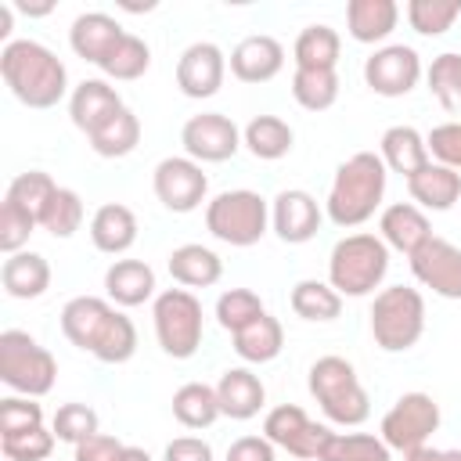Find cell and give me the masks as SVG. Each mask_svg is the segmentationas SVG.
<instances>
[{"label":"cell","mask_w":461,"mask_h":461,"mask_svg":"<svg viewBox=\"0 0 461 461\" xmlns=\"http://www.w3.org/2000/svg\"><path fill=\"white\" fill-rule=\"evenodd\" d=\"M61 335L101 364H126L137 353L133 321L101 295H76L61 306Z\"/></svg>","instance_id":"obj_1"},{"label":"cell","mask_w":461,"mask_h":461,"mask_svg":"<svg viewBox=\"0 0 461 461\" xmlns=\"http://www.w3.org/2000/svg\"><path fill=\"white\" fill-rule=\"evenodd\" d=\"M0 285L11 299H40L50 288V263L40 252H14L0 267Z\"/></svg>","instance_id":"obj_29"},{"label":"cell","mask_w":461,"mask_h":461,"mask_svg":"<svg viewBox=\"0 0 461 461\" xmlns=\"http://www.w3.org/2000/svg\"><path fill=\"white\" fill-rule=\"evenodd\" d=\"M36 227H40V223H36V216H32V212H25L18 202H11V198H4V202H0V249H4L7 256L22 252V249H25V241H29V234H32Z\"/></svg>","instance_id":"obj_46"},{"label":"cell","mask_w":461,"mask_h":461,"mask_svg":"<svg viewBox=\"0 0 461 461\" xmlns=\"http://www.w3.org/2000/svg\"><path fill=\"white\" fill-rule=\"evenodd\" d=\"M90 148L94 155L101 158H126L130 151H137L140 144V119L133 115V108H119L101 130H94L90 137Z\"/></svg>","instance_id":"obj_34"},{"label":"cell","mask_w":461,"mask_h":461,"mask_svg":"<svg viewBox=\"0 0 461 461\" xmlns=\"http://www.w3.org/2000/svg\"><path fill=\"white\" fill-rule=\"evenodd\" d=\"M166 267H169V277L180 288H212L223 277V259L209 245H198V241L176 245L169 252Z\"/></svg>","instance_id":"obj_26"},{"label":"cell","mask_w":461,"mask_h":461,"mask_svg":"<svg viewBox=\"0 0 461 461\" xmlns=\"http://www.w3.org/2000/svg\"><path fill=\"white\" fill-rule=\"evenodd\" d=\"M180 144L194 162H227L241 148V130L223 112H202L180 126Z\"/></svg>","instance_id":"obj_14"},{"label":"cell","mask_w":461,"mask_h":461,"mask_svg":"<svg viewBox=\"0 0 461 461\" xmlns=\"http://www.w3.org/2000/svg\"><path fill=\"white\" fill-rule=\"evenodd\" d=\"M378 238L389 245V252L414 256L432 238V223L425 209H418L414 202H393L378 216Z\"/></svg>","instance_id":"obj_20"},{"label":"cell","mask_w":461,"mask_h":461,"mask_svg":"<svg viewBox=\"0 0 461 461\" xmlns=\"http://www.w3.org/2000/svg\"><path fill=\"white\" fill-rule=\"evenodd\" d=\"M155 288H158L155 270L144 259H115L104 270V295H108V303H115L122 310L155 299Z\"/></svg>","instance_id":"obj_24"},{"label":"cell","mask_w":461,"mask_h":461,"mask_svg":"<svg viewBox=\"0 0 461 461\" xmlns=\"http://www.w3.org/2000/svg\"><path fill=\"white\" fill-rule=\"evenodd\" d=\"M443 457H447V461H461V447H457V450H443Z\"/></svg>","instance_id":"obj_55"},{"label":"cell","mask_w":461,"mask_h":461,"mask_svg":"<svg viewBox=\"0 0 461 461\" xmlns=\"http://www.w3.org/2000/svg\"><path fill=\"white\" fill-rule=\"evenodd\" d=\"M227 65H230V76L241 83H270L285 68V47L267 32H252L234 43Z\"/></svg>","instance_id":"obj_18"},{"label":"cell","mask_w":461,"mask_h":461,"mask_svg":"<svg viewBox=\"0 0 461 461\" xmlns=\"http://www.w3.org/2000/svg\"><path fill=\"white\" fill-rule=\"evenodd\" d=\"M411 274L421 288H432L439 299H461V249L432 234L414 256H407Z\"/></svg>","instance_id":"obj_15"},{"label":"cell","mask_w":461,"mask_h":461,"mask_svg":"<svg viewBox=\"0 0 461 461\" xmlns=\"http://www.w3.org/2000/svg\"><path fill=\"white\" fill-rule=\"evenodd\" d=\"M241 144L252 151V158L259 162H277L292 151L295 144V130L281 119V115H252L241 130Z\"/></svg>","instance_id":"obj_31"},{"label":"cell","mask_w":461,"mask_h":461,"mask_svg":"<svg viewBox=\"0 0 461 461\" xmlns=\"http://www.w3.org/2000/svg\"><path fill=\"white\" fill-rule=\"evenodd\" d=\"M403 11L418 36H443L461 18V0H407Z\"/></svg>","instance_id":"obj_41"},{"label":"cell","mask_w":461,"mask_h":461,"mask_svg":"<svg viewBox=\"0 0 461 461\" xmlns=\"http://www.w3.org/2000/svg\"><path fill=\"white\" fill-rule=\"evenodd\" d=\"M101 418H97V411L90 407V403H79V400H72V403H61L58 411H54V418H50V429H54V436L61 439V443H83V439H90V436H97L101 429Z\"/></svg>","instance_id":"obj_43"},{"label":"cell","mask_w":461,"mask_h":461,"mask_svg":"<svg viewBox=\"0 0 461 461\" xmlns=\"http://www.w3.org/2000/svg\"><path fill=\"white\" fill-rule=\"evenodd\" d=\"M43 425V407L32 396H4L0 400V436L29 432Z\"/></svg>","instance_id":"obj_47"},{"label":"cell","mask_w":461,"mask_h":461,"mask_svg":"<svg viewBox=\"0 0 461 461\" xmlns=\"http://www.w3.org/2000/svg\"><path fill=\"white\" fill-rule=\"evenodd\" d=\"M400 22L396 0H349L346 4V32L357 43H382Z\"/></svg>","instance_id":"obj_28"},{"label":"cell","mask_w":461,"mask_h":461,"mask_svg":"<svg viewBox=\"0 0 461 461\" xmlns=\"http://www.w3.org/2000/svg\"><path fill=\"white\" fill-rule=\"evenodd\" d=\"M220 400H216V385L205 382H184L173 393V418L184 429H209L220 418Z\"/></svg>","instance_id":"obj_35"},{"label":"cell","mask_w":461,"mask_h":461,"mask_svg":"<svg viewBox=\"0 0 461 461\" xmlns=\"http://www.w3.org/2000/svg\"><path fill=\"white\" fill-rule=\"evenodd\" d=\"M407 194L418 209H432V212H447L461 202V173L429 162L425 169H418L414 176H407Z\"/></svg>","instance_id":"obj_25"},{"label":"cell","mask_w":461,"mask_h":461,"mask_svg":"<svg viewBox=\"0 0 461 461\" xmlns=\"http://www.w3.org/2000/svg\"><path fill=\"white\" fill-rule=\"evenodd\" d=\"M216 400H220L223 418L249 421V418H256L263 411L267 385L252 367H227L220 375V382H216Z\"/></svg>","instance_id":"obj_22"},{"label":"cell","mask_w":461,"mask_h":461,"mask_svg":"<svg viewBox=\"0 0 461 461\" xmlns=\"http://www.w3.org/2000/svg\"><path fill=\"white\" fill-rule=\"evenodd\" d=\"M292 97L306 112H328L339 101V72L335 68H295Z\"/></svg>","instance_id":"obj_36"},{"label":"cell","mask_w":461,"mask_h":461,"mask_svg":"<svg viewBox=\"0 0 461 461\" xmlns=\"http://www.w3.org/2000/svg\"><path fill=\"white\" fill-rule=\"evenodd\" d=\"M317 461H393V450L375 432H331Z\"/></svg>","instance_id":"obj_37"},{"label":"cell","mask_w":461,"mask_h":461,"mask_svg":"<svg viewBox=\"0 0 461 461\" xmlns=\"http://www.w3.org/2000/svg\"><path fill=\"white\" fill-rule=\"evenodd\" d=\"M267 313V306H263V299L252 292V288H227V292H220V299H216V321H220V328L223 331H241L245 324H252L256 317H263Z\"/></svg>","instance_id":"obj_42"},{"label":"cell","mask_w":461,"mask_h":461,"mask_svg":"<svg viewBox=\"0 0 461 461\" xmlns=\"http://www.w3.org/2000/svg\"><path fill=\"white\" fill-rule=\"evenodd\" d=\"M151 191L169 212H194L209 194V176L202 162L187 155H169L151 169Z\"/></svg>","instance_id":"obj_12"},{"label":"cell","mask_w":461,"mask_h":461,"mask_svg":"<svg viewBox=\"0 0 461 461\" xmlns=\"http://www.w3.org/2000/svg\"><path fill=\"white\" fill-rule=\"evenodd\" d=\"M223 461H277V447L267 436H238Z\"/></svg>","instance_id":"obj_50"},{"label":"cell","mask_w":461,"mask_h":461,"mask_svg":"<svg viewBox=\"0 0 461 461\" xmlns=\"http://www.w3.org/2000/svg\"><path fill=\"white\" fill-rule=\"evenodd\" d=\"M371 339L385 353H407L425 335V299L418 288L389 285L371 299Z\"/></svg>","instance_id":"obj_7"},{"label":"cell","mask_w":461,"mask_h":461,"mask_svg":"<svg viewBox=\"0 0 461 461\" xmlns=\"http://www.w3.org/2000/svg\"><path fill=\"white\" fill-rule=\"evenodd\" d=\"M263 436L274 447H281L292 457H299V461H317L321 450L331 439V429L328 425H317L299 403H277L263 418Z\"/></svg>","instance_id":"obj_11"},{"label":"cell","mask_w":461,"mask_h":461,"mask_svg":"<svg viewBox=\"0 0 461 461\" xmlns=\"http://www.w3.org/2000/svg\"><path fill=\"white\" fill-rule=\"evenodd\" d=\"M151 324H155V339H158L162 353L173 357V360L194 357L198 346H202V335H205L202 303L191 288L158 292L155 303H151Z\"/></svg>","instance_id":"obj_9"},{"label":"cell","mask_w":461,"mask_h":461,"mask_svg":"<svg viewBox=\"0 0 461 461\" xmlns=\"http://www.w3.org/2000/svg\"><path fill=\"white\" fill-rule=\"evenodd\" d=\"M378 155H382L385 169H389V173H400L403 180L414 176L418 169H425V166L432 162L425 137H421L414 126H403V122H400V126H389V130L382 133Z\"/></svg>","instance_id":"obj_27"},{"label":"cell","mask_w":461,"mask_h":461,"mask_svg":"<svg viewBox=\"0 0 461 461\" xmlns=\"http://www.w3.org/2000/svg\"><path fill=\"white\" fill-rule=\"evenodd\" d=\"M137 216H133V209L130 205H122V202H104L94 216H90V241H94V249L97 252H104V256H122V252H130L133 249V241H137Z\"/></svg>","instance_id":"obj_23"},{"label":"cell","mask_w":461,"mask_h":461,"mask_svg":"<svg viewBox=\"0 0 461 461\" xmlns=\"http://www.w3.org/2000/svg\"><path fill=\"white\" fill-rule=\"evenodd\" d=\"M439 429V403L414 389V393H403L396 396V403L382 414V425H378V436L389 450H414V447H425L429 436Z\"/></svg>","instance_id":"obj_10"},{"label":"cell","mask_w":461,"mask_h":461,"mask_svg":"<svg viewBox=\"0 0 461 461\" xmlns=\"http://www.w3.org/2000/svg\"><path fill=\"white\" fill-rule=\"evenodd\" d=\"M292 313L303 317V321H313V324H324V321H335L342 313V295L328 285V281H317V277H303L292 285Z\"/></svg>","instance_id":"obj_33"},{"label":"cell","mask_w":461,"mask_h":461,"mask_svg":"<svg viewBox=\"0 0 461 461\" xmlns=\"http://www.w3.org/2000/svg\"><path fill=\"white\" fill-rule=\"evenodd\" d=\"M205 230L230 249H249L270 230V202L249 187L220 191L205 202Z\"/></svg>","instance_id":"obj_6"},{"label":"cell","mask_w":461,"mask_h":461,"mask_svg":"<svg viewBox=\"0 0 461 461\" xmlns=\"http://www.w3.org/2000/svg\"><path fill=\"white\" fill-rule=\"evenodd\" d=\"M385 180H389V169L375 151H357L346 162H339L328 187V202H324L328 220L342 230L367 223L382 209Z\"/></svg>","instance_id":"obj_3"},{"label":"cell","mask_w":461,"mask_h":461,"mask_svg":"<svg viewBox=\"0 0 461 461\" xmlns=\"http://www.w3.org/2000/svg\"><path fill=\"white\" fill-rule=\"evenodd\" d=\"M321 220H324V212H321L317 198L310 191H303V187H285L270 202V230L285 245L310 241L321 230Z\"/></svg>","instance_id":"obj_17"},{"label":"cell","mask_w":461,"mask_h":461,"mask_svg":"<svg viewBox=\"0 0 461 461\" xmlns=\"http://www.w3.org/2000/svg\"><path fill=\"white\" fill-rule=\"evenodd\" d=\"M54 443H58L54 429L40 425V429H29V432L0 436V454H4V461H47Z\"/></svg>","instance_id":"obj_45"},{"label":"cell","mask_w":461,"mask_h":461,"mask_svg":"<svg viewBox=\"0 0 461 461\" xmlns=\"http://www.w3.org/2000/svg\"><path fill=\"white\" fill-rule=\"evenodd\" d=\"M148 68H151V47H148L140 36H133V32H126V36L119 40V47L108 54V61L101 65V72H104L108 79H115V83L140 79Z\"/></svg>","instance_id":"obj_40"},{"label":"cell","mask_w":461,"mask_h":461,"mask_svg":"<svg viewBox=\"0 0 461 461\" xmlns=\"http://www.w3.org/2000/svg\"><path fill=\"white\" fill-rule=\"evenodd\" d=\"M0 76L25 108H54L68 94L65 61L40 40H11L0 50Z\"/></svg>","instance_id":"obj_2"},{"label":"cell","mask_w":461,"mask_h":461,"mask_svg":"<svg viewBox=\"0 0 461 461\" xmlns=\"http://www.w3.org/2000/svg\"><path fill=\"white\" fill-rule=\"evenodd\" d=\"M119 461H151V454H148V450H144V447H126V450H122V457H119Z\"/></svg>","instance_id":"obj_54"},{"label":"cell","mask_w":461,"mask_h":461,"mask_svg":"<svg viewBox=\"0 0 461 461\" xmlns=\"http://www.w3.org/2000/svg\"><path fill=\"white\" fill-rule=\"evenodd\" d=\"M306 389H310V396L317 400V407L324 411V418L331 425L353 429V425H364L367 414H371V396L360 385L357 367L346 357H335V353L317 357L310 364Z\"/></svg>","instance_id":"obj_5"},{"label":"cell","mask_w":461,"mask_h":461,"mask_svg":"<svg viewBox=\"0 0 461 461\" xmlns=\"http://www.w3.org/2000/svg\"><path fill=\"white\" fill-rule=\"evenodd\" d=\"M54 191H58V184H54L50 173H43V169H25V173H18V176L7 184V194H4V198L18 202V205H22L25 212H32L36 223H40V212H43V205L50 202Z\"/></svg>","instance_id":"obj_44"},{"label":"cell","mask_w":461,"mask_h":461,"mask_svg":"<svg viewBox=\"0 0 461 461\" xmlns=\"http://www.w3.org/2000/svg\"><path fill=\"white\" fill-rule=\"evenodd\" d=\"M421 58L414 47L407 43H385L375 47L371 58L364 61V83L367 90H375L378 97H403L418 86L421 79Z\"/></svg>","instance_id":"obj_13"},{"label":"cell","mask_w":461,"mask_h":461,"mask_svg":"<svg viewBox=\"0 0 461 461\" xmlns=\"http://www.w3.org/2000/svg\"><path fill=\"white\" fill-rule=\"evenodd\" d=\"M119 108H126V104H122L119 90H115L108 79H83V83H76L72 94H68L72 126L83 130L86 137H90L94 130H101Z\"/></svg>","instance_id":"obj_21"},{"label":"cell","mask_w":461,"mask_h":461,"mask_svg":"<svg viewBox=\"0 0 461 461\" xmlns=\"http://www.w3.org/2000/svg\"><path fill=\"white\" fill-rule=\"evenodd\" d=\"M122 36H126V29L112 14H104V11H83V14H76V22L68 29V47L76 50V58H83V61H90V65L101 68L108 61V54L119 47Z\"/></svg>","instance_id":"obj_19"},{"label":"cell","mask_w":461,"mask_h":461,"mask_svg":"<svg viewBox=\"0 0 461 461\" xmlns=\"http://www.w3.org/2000/svg\"><path fill=\"white\" fill-rule=\"evenodd\" d=\"M122 450H126V443H119V439H115V436H108V432H97V436H90V439L76 443L72 461H119V457H122Z\"/></svg>","instance_id":"obj_49"},{"label":"cell","mask_w":461,"mask_h":461,"mask_svg":"<svg viewBox=\"0 0 461 461\" xmlns=\"http://www.w3.org/2000/svg\"><path fill=\"white\" fill-rule=\"evenodd\" d=\"M339 54H342V36L324 22L306 25L295 36V47H292L295 68H335Z\"/></svg>","instance_id":"obj_32"},{"label":"cell","mask_w":461,"mask_h":461,"mask_svg":"<svg viewBox=\"0 0 461 461\" xmlns=\"http://www.w3.org/2000/svg\"><path fill=\"white\" fill-rule=\"evenodd\" d=\"M14 11H22V14H29V18H40V14H50L54 11V4H11Z\"/></svg>","instance_id":"obj_53"},{"label":"cell","mask_w":461,"mask_h":461,"mask_svg":"<svg viewBox=\"0 0 461 461\" xmlns=\"http://www.w3.org/2000/svg\"><path fill=\"white\" fill-rule=\"evenodd\" d=\"M230 342H234V353L245 364H270L285 349V328H281V321L274 313H263L252 324H245L241 331H234Z\"/></svg>","instance_id":"obj_30"},{"label":"cell","mask_w":461,"mask_h":461,"mask_svg":"<svg viewBox=\"0 0 461 461\" xmlns=\"http://www.w3.org/2000/svg\"><path fill=\"white\" fill-rule=\"evenodd\" d=\"M385 274H389V245L378 234L357 230L331 245L328 285L339 295H349V299L375 295V288H382Z\"/></svg>","instance_id":"obj_4"},{"label":"cell","mask_w":461,"mask_h":461,"mask_svg":"<svg viewBox=\"0 0 461 461\" xmlns=\"http://www.w3.org/2000/svg\"><path fill=\"white\" fill-rule=\"evenodd\" d=\"M425 144H429V158L461 173V119H450V122H439L425 133Z\"/></svg>","instance_id":"obj_48"},{"label":"cell","mask_w":461,"mask_h":461,"mask_svg":"<svg viewBox=\"0 0 461 461\" xmlns=\"http://www.w3.org/2000/svg\"><path fill=\"white\" fill-rule=\"evenodd\" d=\"M58 378V360L47 346H40L29 331L7 328L0 331V382L14 396H47Z\"/></svg>","instance_id":"obj_8"},{"label":"cell","mask_w":461,"mask_h":461,"mask_svg":"<svg viewBox=\"0 0 461 461\" xmlns=\"http://www.w3.org/2000/svg\"><path fill=\"white\" fill-rule=\"evenodd\" d=\"M162 461H212V447L202 436H176L166 443Z\"/></svg>","instance_id":"obj_51"},{"label":"cell","mask_w":461,"mask_h":461,"mask_svg":"<svg viewBox=\"0 0 461 461\" xmlns=\"http://www.w3.org/2000/svg\"><path fill=\"white\" fill-rule=\"evenodd\" d=\"M403 461H447V457H443V450H436V447H429V443H425V447L407 450V454H403Z\"/></svg>","instance_id":"obj_52"},{"label":"cell","mask_w":461,"mask_h":461,"mask_svg":"<svg viewBox=\"0 0 461 461\" xmlns=\"http://www.w3.org/2000/svg\"><path fill=\"white\" fill-rule=\"evenodd\" d=\"M83 216H86L83 198H79L72 187H58V191L50 194V202L43 205V212H40V227H43L50 238H72V234L83 227Z\"/></svg>","instance_id":"obj_38"},{"label":"cell","mask_w":461,"mask_h":461,"mask_svg":"<svg viewBox=\"0 0 461 461\" xmlns=\"http://www.w3.org/2000/svg\"><path fill=\"white\" fill-rule=\"evenodd\" d=\"M223 76H227V54L209 40L184 47L176 58V86L184 97H194V101L212 97L223 86Z\"/></svg>","instance_id":"obj_16"},{"label":"cell","mask_w":461,"mask_h":461,"mask_svg":"<svg viewBox=\"0 0 461 461\" xmlns=\"http://www.w3.org/2000/svg\"><path fill=\"white\" fill-rule=\"evenodd\" d=\"M425 83H429V94L447 112H461V54L454 50L436 54L432 65L425 68Z\"/></svg>","instance_id":"obj_39"}]
</instances>
